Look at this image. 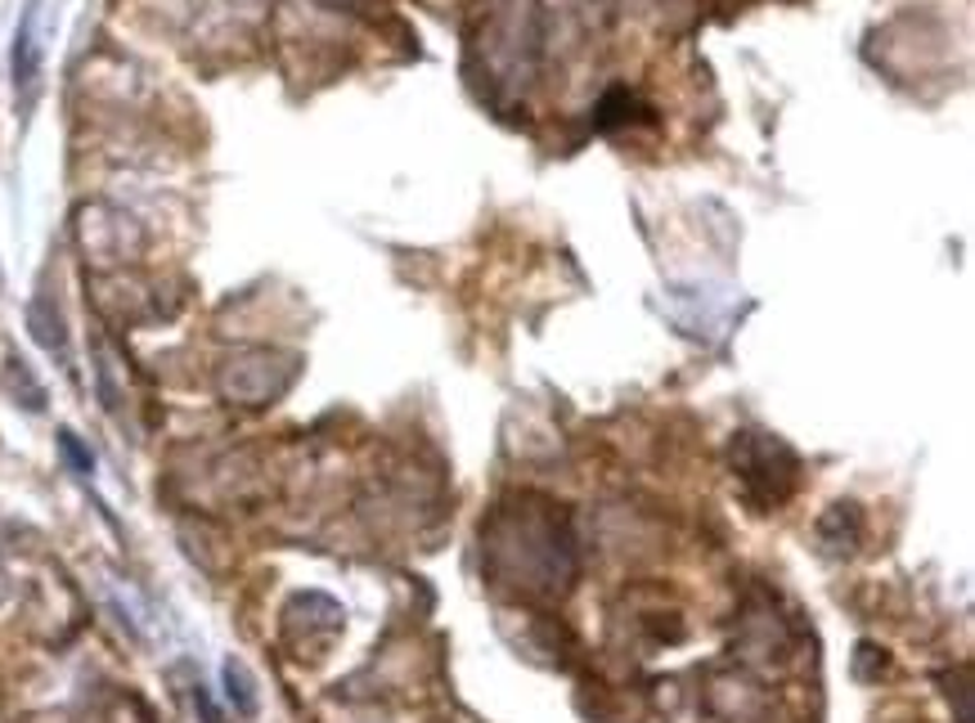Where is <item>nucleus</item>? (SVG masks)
Returning <instances> with one entry per match:
<instances>
[{"mask_svg":"<svg viewBox=\"0 0 975 723\" xmlns=\"http://www.w3.org/2000/svg\"><path fill=\"white\" fill-rule=\"evenodd\" d=\"M36 72H41V55H36V41H32V14H27L23 27H19V46H14V86L23 91V99H27L32 86H36Z\"/></svg>","mask_w":975,"mask_h":723,"instance_id":"nucleus-1","label":"nucleus"},{"mask_svg":"<svg viewBox=\"0 0 975 723\" xmlns=\"http://www.w3.org/2000/svg\"><path fill=\"white\" fill-rule=\"evenodd\" d=\"M194 701H198V714H203V723H225V719H220V710H216V706H212V697H207V692H203V688H198V692H194Z\"/></svg>","mask_w":975,"mask_h":723,"instance_id":"nucleus-4","label":"nucleus"},{"mask_svg":"<svg viewBox=\"0 0 975 723\" xmlns=\"http://www.w3.org/2000/svg\"><path fill=\"white\" fill-rule=\"evenodd\" d=\"M225 692H230V701L239 706V714H256V697H252V678L243 674L239 661H225Z\"/></svg>","mask_w":975,"mask_h":723,"instance_id":"nucleus-2","label":"nucleus"},{"mask_svg":"<svg viewBox=\"0 0 975 723\" xmlns=\"http://www.w3.org/2000/svg\"><path fill=\"white\" fill-rule=\"evenodd\" d=\"M59 445H63V454H68V463L77 468V472H91L95 468V459H91V449L72 436V432H59Z\"/></svg>","mask_w":975,"mask_h":723,"instance_id":"nucleus-3","label":"nucleus"}]
</instances>
